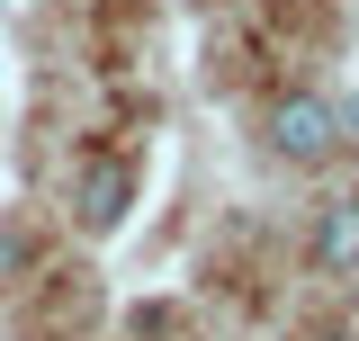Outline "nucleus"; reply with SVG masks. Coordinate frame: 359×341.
<instances>
[{
    "mask_svg": "<svg viewBox=\"0 0 359 341\" xmlns=\"http://www.w3.org/2000/svg\"><path fill=\"white\" fill-rule=\"evenodd\" d=\"M269 144H278L287 162H323V153L341 144V108L314 99V90H287V99L269 108Z\"/></svg>",
    "mask_w": 359,
    "mask_h": 341,
    "instance_id": "1",
    "label": "nucleus"
},
{
    "mask_svg": "<svg viewBox=\"0 0 359 341\" xmlns=\"http://www.w3.org/2000/svg\"><path fill=\"white\" fill-rule=\"evenodd\" d=\"M72 207H81L90 234H117V225H126V207H135V170H126V162H108V153H99V162H81Z\"/></svg>",
    "mask_w": 359,
    "mask_h": 341,
    "instance_id": "2",
    "label": "nucleus"
},
{
    "mask_svg": "<svg viewBox=\"0 0 359 341\" xmlns=\"http://www.w3.org/2000/svg\"><path fill=\"white\" fill-rule=\"evenodd\" d=\"M314 269L359 279V198H332L323 207V225H314Z\"/></svg>",
    "mask_w": 359,
    "mask_h": 341,
    "instance_id": "3",
    "label": "nucleus"
}]
</instances>
